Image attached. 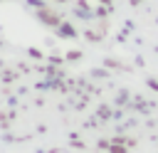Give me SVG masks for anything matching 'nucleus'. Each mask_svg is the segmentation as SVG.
I'll use <instances>...</instances> for the list:
<instances>
[{"label": "nucleus", "mask_w": 158, "mask_h": 153, "mask_svg": "<svg viewBox=\"0 0 158 153\" xmlns=\"http://www.w3.org/2000/svg\"><path fill=\"white\" fill-rule=\"evenodd\" d=\"M40 17H42V22H47V25H59V17H57L54 12H49V10H40Z\"/></svg>", "instance_id": "f257e3e1"}, {"label": "nucleus", "mask_w": 158, "mask_h": 153, "mask_svg": "<svg viewBox=\"0 0 158 153\" xmlns=\"http://www.w3.org/2000/svg\"><path fill=\"white\" fill-rule=\"evenodd\" d=\"M111 153H126V151H123V148H118V146H116V148H111Z\"/></svg>", "instance_id": "f03ea898"}, {"label": "nucleus", "mask_w": 158, "mask_h": 153, "mask_svg": "<svg viewBox=\"0 0 158 153\" xmlns=\"http://www.w3.org/2000/svg\"><path fill=\"white\" fill-rule=\"evenodd\" d=\"M101 2H109V0H101Z\"/></svg>", "instance_id": "7ed1b4c3"}]
</instances>
